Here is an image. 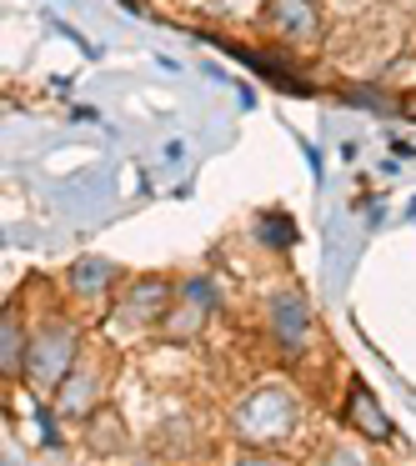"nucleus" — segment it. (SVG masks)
Returning a JSON list of instances; mask_svg holds the SVG:
<instances>
[{
    "label": "nucleus",
    "instance_id": "1",
    "mask_svg": "<svg viewBox=\"0 0 416 466\" xmlns=\"http://www.w3.org/2000/svg\"><path fill=\"white\" fill-rule=\"evenodd\" d=\"M296 421H301V396L291 386H256L236 401L231 411V431L241 436L246 446H281L291 441Z\"/></svg>",
    "mask_w": 416,
    "mask_h": 466
},
{
    "label": "nucleus",
    "instance_id": "2",
    "mask_svg": "<svg viewBox=\"0 0 416 466\" xmlns=\"http://www.w3.org/2000/svg\"><path fill=\"white\" fill-rule=\"evenodd\" d=\"M81 361V336L71 321H51L41 331H31V351H25V381L36 391H56V386L71 376V366Z\"/></svg>",
    "mask_w": 416,
    "mask_h": 466
},
{
    "label": "nucleus",
    "instance_id": "3",
    "mask_svg": "<svg viewBox=\"0 0 416 466\" xmlns=\"http://www.w3.org/2000/svg\"><path fill=\"white\" fill-rule=\"evenodd\" d=\"M171 306H176V286L166 276H146V281H131V291L121 296L111 321L116 331H151V326H166Z\"/></svg>",
    "mask_w": 416,
    "mask_h": 466
},
{
    "label": "nucleus",
    "instance_id": "4",
    "mask_svg": "<svg viewBox=\"0 0 416 466\" xmlns=\"http://www.w3.org/2000/svg\"><path fill=\"white\" fill-rule=\"evenodd\" d=\"M266 31L281 46L296 51H316L326 41V15L316 0H266Z\"/></svg>",
    "mask_w": 416,
    "mask_h": 466
},
{
    "label": "nucleus",
    "instance_id": "5",
    "mask_svg": "<svg viewBox=\"0 0 416 466\" xmlns=\"http://www.w3.org/2000/svg\"><path fill=\"white\" fill-rule=\"evenodd\" d=\"M101 391H106V366H101V356H86V351H81V361L71 366V376L56 386V411L71 416V421H81V416L96 411Z\"/></svg>",
    "mask_w": 416,
    "mask_h": 466
},
{
    "label": "nucleus",
    "instance_id": "6",
    "mask_svg": "<svg viewBox=\"0 0 416 466\" xmlns=\"http://www.w3.org/2000/svg\"><path fill=\"white\" fill-rule=\"evenodd\" d=\"M211 306H216L211 281H186V286H176V306H171V316H166L161 331H166V336H196V331L206 326V316H211Z\"/></svg>",
    "mask_w": 416,
    "mask_h": 466
},
{
    "label": "nucleus",
    "instance_id": "7",
    "mask_svg": "<svg viewBox=\"0 0 416 466\" xmlns=\"http://www.w3.org/2000/svg\"><path fill=\"white\" fill-rule=\"evenodd\" d=\"M271 336L281 351H301L306 336H311V311L296 291H276L271 296Z\"/></svg>",
    "mask_w": 416,
    "mask_h": 466
},
{
    "label": "nucleus",
    "instance_id": "8",
    "mask_svg": "<svg viewBox=\"0 0 416 466\" xmlns=\"http://www.w3.org/2000/svg\"><path fill=\"white\" fill-rule=\"evenodd\" d=\"M346 421H351L356 436H366V441H376V446H386L396 436L391 416L381 411V401H376L361 381H351V391H346Z\"/></svg>",
    "mask_w": 416,
    "mask_h": 466
},
{
    "label": "nucleus",
    "instance_id": "9",
    "mask_svg": "<svg viewBox=\"0 0 416 466\" xmlns=\"http://www.w3.org/2000/svg\"><path fill=\"white\" fill-rule=\"evenodd\" d=\"M66 281H71V296H81V301H106L111 281H116V266L111 261H76Z\"/></svg>",
    "mask_w": 416,
    "mask_h": 466
},
{
    "label": "nucleus",
    "instance_id": "10",
    "mask_svg": "<svg viewBox=\"0 0 416 466\" xmlns=\"http://www.w3.org/2000/svg\"><path fill=\"white\" fill-rule=\"evenodd\" d=\"M25 351H31V331H25L21 316L5 311V326H0V366H5V376L25 371Z\"/></svg>",
    "mask_w": 416,
    "mask_h": 466
},
{
    "label": "nucleus",
    "instance_id": "11",
    "mask_svg": "<svg viewBox=\"0 0 416 466\" xmlns=\"http://www.w3.org/2000/svg\"><path fill=\"white\" fill-rule=\"evenodd\" d=\"M316 466H366V461L351 451V446H331V451H321V461H316Z\"/></svg>",
    "mask_w": 416,
    "mask_h": 466
},
{
    "label": "nucleus",
    "instance_id": "12",
    "mask_svg": "<svg viewBox=\"0 0 416 466\" xmlns=\"http://www.w3.org/2000/svg\"><path fill=\"white\" fill-rule=\"evenodd\" d=\"M241 466H281V461H271V456H246Z\"/></svg>",
    "mask_w": 416,
    "mask_h": 466
}]
</instances>
